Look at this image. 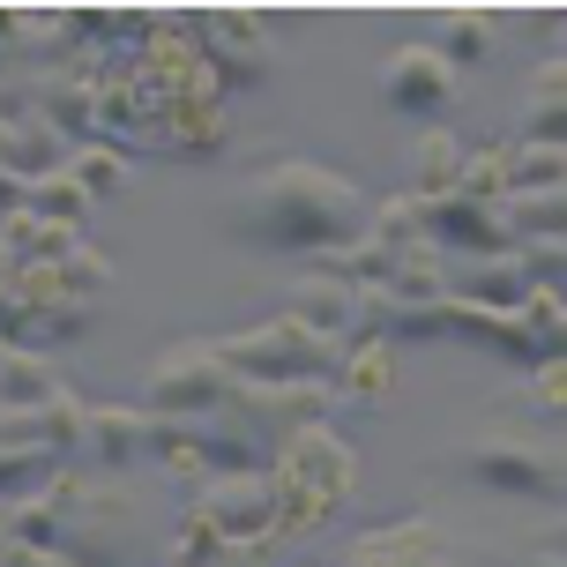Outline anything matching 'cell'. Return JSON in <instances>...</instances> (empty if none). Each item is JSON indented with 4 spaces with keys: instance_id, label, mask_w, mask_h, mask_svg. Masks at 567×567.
<instances>
[{
    "instance_id": "6da1fadb",
    "label": "cell",
    "mask_w": 567,
    "mask_h": 567,
    "mask_svg": "<svg viewBox=\"0 0 567 567\" xmlns=\"http://www.w3.org/2000/svg\"><path fill=\"white\" fill-rule=\"evenodd\" d=\"M373 202L343 179V172L313 165V157H284L261 165L225 209V231L247 239L261 255H337L367 231Z\"/></svg>"
},
{
    "instance_id": "7a4b0ae2",
    "label": "cell",
    "mask_w": 567,
    "mask_h": 567,
    "mask_svg": "<svg viewBox=\"0 0 567 567\" xmlns=\"http://www.w3.org/2000/svg\"><path fill=\"white\" fill-rule=\"evenodd\" d=\"M351 478L359 463L337 441V425H313L299 441H284V455L269 463V493H277V515H269V545H299L313 530H329L351 501Z\"/></svg>"
},
{
    "instance_id": "3957f363",
    "label": "cell",
    "mask_w": 567,
    "mask_h": 567,
    "mask_svg": "<svg viewBox=\"0 0 567 567\" xmlns=\"http://www.w3.org/2000/svg\"><path fill=\"white\" fill-rule=\"evenodd\" d=\"M351 343H329V337H307L299 321H261V329H239V337L217 343V359L231 367L239 389H329L343 367Z\"/></svg>"
},
{
    "instance_id": "277c9868",
    "label": "cell",
    "mask_w": 567,
    "mask_h": 567,
    "mask_svg": "<svg viewBox=\"0 0 567 567\" xmlns=\"http://www.w3.org/2000/svg\"><path fill=\"white\" fill-rule=\"evenodd\" d=\"M455 471L478 485V493H501V501H560L567 485V463H560V441H545V433H478V441H463L455 449Z\"/></svg>"
},
{
    "instance_id": "5b68a950",
    "label": "cell",
    "mask_w": 567,
    "mask_h": 567,
    "mask_svg": "<svg viewBox=\"0 0 567 567\" xmlns=\"http://www.w3.org/2000/svg\"><path fill=\"white\" fill-rule=\"evenodd\" d=\"M179 38L195 45L217 90H261L277 68V23L255 8H195V16H179Z\"/></svg>"
},
{
    "instance_id": "8992f818",
    "label": "cell",
    "mask_w": 567,
    "mask_h": 567,
    "mask_svg": "<svg viewBox=\"0 0 567 567\" xmlns=\"http://www.w3.org/2000/svg\"><path fill=\"white\" fill-rule=\"evenodd\" d=\"M239 396V381H231V367L217 359V343L209 337H187V343H172L165 359L150 367V389H142V419H172V425H187V419H209V411H225V403Z\"/></svg>"
},
{
    "instance_id": "52a82bcc",
    "label": "cell",
    "mask_w": 567,
    "mask_h": 567,
    "mask_svg": "<svg viewBox=\"0 0 567 567\" xmlns=\"http://www.w3.org/2000/svg\"><path fill=\"white\" fill-rule=\"evenodd\" d=\"M381 105L403 120H425V127H441L455 113V68L433 45H396V53L381 60Z\"/></svg>"
},
{
    "instance_id": "ba28073f",
    "label": "cell",
    "mask_w": 567,
    "mask_h": 567,
    "mask_svg": "<svg viewBox=\"0 0 567 567\" xmlns=\"http://www.w3.org/2000/svg\"><path fill=\"white\" fill-rule=\"evenodd\" d=\"M187 515H202L225 545H255L269 538V515H277V493H269V471H239V478H209L195 485Z\"/></svg>"
},
{
    "instance_id": "9c48e42d",
    "label": "cell",
    "mask_w": 567,
    "mask_h": 567,
    "mask_svg": "<svg viewBox=\"0 0 567 567\" xmlns=\"http://www.w3.org/2000/svg\"><path fill=\"white\" fill-rule=\"evenodd\" d=\"M560 343H567L560 291H538V299H523L515 313H493V329H485V351H501L515 373L560 367Z\"/></svg>"
},
{
    "instance_id": "30bf717a",
    "label": "cell",
    "mask_w": 567,
    "mask_h": 567,
    "mask_svg": "<svg viewBox=\"0 0 567 567\" xmlns=\"http://www.w3.org/2000/svg\"><path fill=\"white\" fill-rule=\"evenodd\" d=\"M343 567H455V553H449V530L441 523L411 515V523H381L367 538H351Z\"/></svg>"
},
{
    "instance_id": "8fae6325",
    "label": "cell",
    "mask_w": 567,
    "mask_h": 567,
    "mask_svg": "<svg viewBox=\"0 0 567 567\" xmlns=\"http://www.w3.org/2000/svg\"><path fill=\"white\" fill-rule=\"evenodd\" d=\"M396 396V343H351L337 381H329V419L337 411H381Z\"/></svg>"
},
{
    "instance_id": "7c38bea8",
    "label": "cell",
    "mask_w": 567,
    "mask_h": 567,
    "mask_svg": "<svg viewBox=\"0 0 567 567\" xmlns=\"http://www.w3.org/2000/svg\"><path fill=\"white\" fill-rule=\"evenodd\" d=\"M142 449H150V419H142L135 403H97L83 419V455L75 463H90V471H127V463H142Z\"/></svg>"
},
{
    "instance_id": "4fadbf2b",
    "label": "cell",
    "mask_w": 567,
    "mask_h": 567,
    "mask_svg": "<svg viewBox=\"0 0 567 567\" xmlns=\"http://www.w3.org/2000/svg\"><path fill=\"white\" fill-rule=\"evenodd\" d=\"M351 307H359V291L313 269V277H299V284H291V299H284V321H299L307 337L343 343V337H351Z\"/></svg>"
},
{
    "instance_id": "5bb4252c",
    "label": "cell",
    "mask_w": 567,
    "mask_h": 567,
    "mask_svg": "<svg viewBox=\"0 0 567 567\" xmlns=\"http://www.w3.org/2000/svg\"><path fill=\"white\" fill-rule=\"evenodd\" d=\"M493 165H501V202L567 187V150H553V142H493Z\"/></svg>"
},
{
    "instance_id": "9a60e30c",
    "label": "cell",
    "mask_w": 567,
    "mask_h": 567,
    "mask_svg": "<svg viewBox=\"0 0 567 567\" xmlns=\"http://www.w3.org/2000/svg\"><path fill=\"white\" fill-rule=\"evenodd\" d=\"M560 135H567V68L545 60L523 90V105H515V142H553L560 150Z\"/></svg>"
},
{
    "instance_id": "2e32d148",
    "label": "cell",
    "mask_w": 567,
    "mask_h": 567,
    "mask_svg": "<svg viewBox=\"0 0 567 567\" xmlns=\"http://www.w3.org/2000/svg\"><path fill=\"white\" fill-rule=\"evenodd\" d=\"M493 45H501V16H493V8H455V16L433 23V53L449 60L455 75H463V68H478Z\"/></svg>"
},
{
    "instance_id": "e0dca14e",
    "label": "cell",
    "mask_w": 567,
    "mask_h": 567,
    "mask_svg": "<svg viewBox=\"0 0 567 567\" xmlns=\"http://www.w3.org/2000/svg\"><path fill=\"white\" fill-rule=\"evenodd\" d=\"M493 217L508 231V247H560L567 239V195H508Z\"/></svg>"
},
{
    "instance_id": "ac0fdd59",
    "label": "cell",
    "mask_w": 567,
    "mask_h": 567,
    "mask_svg": "<svg viewBox=\"0 0 567 567\" xmlns=\"http://www.w3.org/2000/svg\"><path fill=\"white\" fill-rule=\"evenodd\" d=\"M60 396V373L45 351H16L0 343V411H38V403Z\"/></svg>"
},
{
    "instance_id": "d6986e66",
    "label": "cell",
    "mask_w": 567,
    "mask_h": 567,
    "mask_svg": "<svg viewBox=\"0 0 567 567\" xmlns=\"http://www.w3.org/2000/svg\"><path fill=\"white\" fill-rule=\"evenodd\" d=\"M463 165H471V150H463L455 135H441V127H433V135L419 142V157H411V202L449 195L455 179H463Z\"/></svg>"
},
{
    "instance_id": "ffe728a7",
    "label": "cell",
    "mask_w": 567,
    "mask_h": 567,
    "mask_svg": "<svg viewBox=\"0 0 567 567\" xmlns=\"http://www.w3.org/2000/svg\"><path fill=\"white\" fill-rule=\"evenodd\" d=\"M23 217L83 231V225H90V202H83V187H75L68 172H45V179H30V187H23Z\"/></svg>"
},
{
    "instance_id": "44dd1931",
    "label": "cell",
    "mask_w": 567,
    "mask_h": 567,
    "mask_svg": "<svg viewBox=\"0 0 567 567\" xmlns=\"http://www.w3.org/2000/svg\"><path fill=\"white\" fill-rule=\"evenodd\" d=\"M60 172L83 187L90 209L113 202V195H127V157H120V150H97V142H90V150H68V165H60Z\"/></svg>"
},
{
    "instance_id": "7402d4cb",
    "label": "cell",
    "mask_w": 567,
    "mask_h": 567,
    "mask_svg": "<svg viewBox=\"0 0 567 567\" xmlns=\"http://www.w3.org/2000/svg\"><path fill=\"white\" fill-rule=\"evenodd\" d=\"M53 455H38V449H8L0 441V508H16V501H30V493H45L53 485Z\"/></svg>"
},
{
    "instance_id": "603a6c76",
    "label": "cell",
    "mask_w": 567,
    "mask_h": 567,
    "mask_svg": "<svg viewBox=\"0 0 567 567\" xmlns=\"http://www.w3.org/2000/svg\"><path fill=\"white\" fill-rule=\"evenodd\" d=\"M515 403H530V419H538V433H545V441H560V367L530 373V389H523Z\"/></svg>"
},
{
    "instance_id": "cb8c5ba5",
    "label": "cell",
    "mask_w": 567,
    "mask_h": 567,
    "mask_svg": "<svg viewBox=\"0 0 567 567\" xmlns=\"http://www.w3.org/2000/svg\"><path fill=\"white\" fill-rule=\"evenodd\" d=\"M225 553H231V545L217 538L202 515H179V567H217Z\"/></svg>"
},
{
    "instance_id": "d4e9b609",
    "label": "cell",
    "mask_w": 567,
    "mask_h": 567,
    "mask_svg": "<svg viewBox=\"0 0 567 567\" xmlns=\"http://www.w3.org/2000/svg\"><path fill=\"white\" fill-rule=\"evenodd\" d=\"M515 38H530V45H545V53L560 60V16H553V8H530V16H515Z\"/></svg>"
},
{
    "instance_id": "484cf974",
    "label": "cell",
    "mask_w": 567,
    "mask_h": 567,
    "mask_svg": "<svg viewBox=\"0 0 567 567\" xmlns=\"http://www.w3.org/2000/svg\"><path fill=\"white\" fill-rule=\"evenodd\" d=\"M269 553H277V545H269V538H255V545H231V553H225L217 567H277Z\"/></svg>"
},
{
    "instance_id": "4316f807",
    "label": "cell",
    "mask_w": 567,
    "mask_h": 567,
    "mask_svg": "<svg viewBox=\"0 0 567 567\" xmlns=\"http://www.w3.org/2000/svg\"><path fill=\"white\" fill-rule=\"evenodd\" d=\"M0 567H68L60 553H30V545H0Z\"/></svg>"
},
{
    "instance_id": "83f0119b",
    "label": "cell",
    "mask_w": 567,
    "mask_h": 567,
    "mask_svg": "<svg viewBox=\"0 0 567 567\" xmlns=\"http://www.w3.org/2000/svg\"><path fill=\"white\" fill-rule=\"evenodd\" d=\"M530 567H560V553H538V560H530Z\"/></svg>"
},
{
    "instance_id": "f1b7e54d",
    "label": "cell",
    "mask_w": 567,
    "mask_h": 567,
    "mask_svg": "<svg viewBox=\"0 0 567 567\" xmlns=\"http://www.w3.org/2000/svg\"><path fill=\"white\" fill-rule=\"evenodd\" d=\"M0 545H8V508H0Z\"/></svg>"
}]
</instances>
